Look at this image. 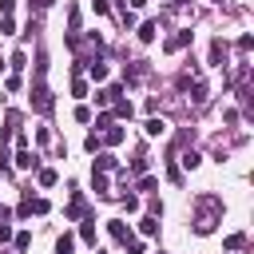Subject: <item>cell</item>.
Here are the masks:
<instances>
[{"mask_svg":"<svg viewBox=\"0 0 254 254\" xmlns=\"http://www.w3.org/2000/svg\"><path fill=\"white\" fill-rule=\"evenodd\" d=\"M87 75H91L95 83H99V79H107V64H103V60H91V64H87Z\"/></svg>","mask_w":254,"mask_h":254,"instance_id":"10","label":"cell"},{"mask_svg":"<svg viewBox=\"0 0 254 254\" xmlns=\"http://www.w3.org/2000/svg\"><path fill=\"white\" fill-rule=\"evenodd\" d=\"M12 4H16V0H0V12L8 16V12H12Z\"/></svg>","mask_w":254,"mask_h":254,"instance_id":"30","label":"cell"},{"mask_svg":"<svg viewBox=\"0 0 254 254\" xmlns=\"http://www.w3.org/2000/svg\"><path fill=\"white\" fill-rule=\"evenodd\" d=\"M198 210H202V214L194 218V230H198V234H210V230H214V222H218V218H214V210H222V202H218L214 194H198Z\"/></svg>","mask_w":254,"mask_h":254,"instance_id":"1","label":"cell"},{"mask_svg":"<svg viewBox=\"0 0 254 254\" xmlns=\"http://www.w3.org/2000/svg\"><path fill=\"white\" fill-rule=\"evenodd\" d=\"M167 179H171V183H183V171H179L175 163H167Z\"/></svg>","mask_w":254,"mask_h":254,"instance_id":"23","label":"cell"},{"mask_svg":"<svg viewBox=\"0 0 254 254\" xmlns=\"http://www.w3.org/2000/svg\"><path fill=\"white\" fill-rule=\"evenodd\" d=\"M194 103H206V83H194Z\"/></svg>","mask_w":254,"mask_h":254,"instance_id":"26","label":"cell"},{"mask_svg":"<svg viewBox=\"0 0 254 254\" xmlns=\"http://www.w3.org/2000/svg\"><path fill=\"white\" fill-rule=\"evenodd\" d=\"M171 4H175V8H183V4H190V0H171Z\"/></svg>","mask_w":254,"mask_h":254,"instance_id":"33","label":"cell"},{"mask_svg":"<svg viewBox=\"0 0 254 254\" xmlns=\"http://www.w3.org/2000/svg\"><path fill=\"white\" fill-rule=\"evenodd\" d=\"M4 171H8V155L0 151V175H4Z\"/></svg>","mask_w":254,"mask_h":254,"instance_id":"32","label":"cell"},{"mask_svg":"<svg viewBox=\"0 0 254 254\" xmlns=\"http://www.w3.org/2000/svg\"><path fill=\"white\" fill-rule=\"evenodd\" d=\"M143 131H147V135H163V131H167V123H163V119H147V123H143Z\"/></svg>","mask_w":254,"mask_h":254,"instance_id":"17","label":"cell"},{"mask_svg":"<svg viewBox=\"0 0 254 254\" xmlns=\"http://www.w3.org/2000/svg\"><path fill=\"white\" fill-rule=\"evenodd\" d=\"M127 254H147V246H143V242H135V238H131V242H127Z\"/></svg>","mask_w":254,"mask_h":254,"instance_id":"29","label":"cell"},{"mask_svg":"<svg viewBox=\"0 0 254 254\" xmlns=\"http://www.w3.org/2000/svg\"><path fill=\"white\" fill-rule=\"evenodd\" d=\"M40 187H56V171H52V167L40 171Z\"/></svg>","mask_w":254,"mask_h":254,"instance_id":"20","label":"cell"},{"mask_svg":"<svg viewBox=\"0 0 254 254\" xmlns=\"http://www.w3.org/2000/svg\"><path fill=\"white\" fill-rule=\"evenodd\" d=\"M99 143H107V147H115V143H123V127H107V131L99 135Z\"/></svg>","mask_w":254,"mask_h":254,"instance_id":"11","label":"cell"},{"mask_svg":"<svg viewBox=\"0 0 254 254\" xmlns=\"http://www.w3.org/2000/svg\"><path fill=\"white\" fill-rule=\"evenodd\" d=\"M32 8H52V0H28Z\"/></svg>","mask_w":254,"mask_h":254,"instance_id":"31","label":"cell"},{"mask_svg":"<svg viewBox=\"0 0 254 254\" xmlns=\"http://www.w3.org/2000/svg\"><path fill=\"white\" fill-rule=\"evenodd\" d=\"M16 167H20V171H32V167H36V155H32L28 147H20V151H16Z\"/></svg>","mask_w":254,"mask_h":254,"instance_id":"7","label":"cell"},{"mask_svg":"<svg viewBox=\"0 0 254 254\" xmlns=\"http://www.w3.org/2000/svg\"><path fill=\"white\" fill-rule=\"evenodd\" d=\"M222 246H226V250H242V246H246V234H242V230H238V234H226Z\"/></svg>","mask_w":254,"mask_h":254,"instance_id":"15","label":"cell"},{"mask_svg":"<svg viewBox=\"0 0 254 254\" xmlns=\"http://www.w3.org/2000/svg\"><path fill=\"white\" fill-rule=\"evenodd\" d=\"M12 246H16V250H28V246H32V234H28V230H20V234L12 238Z\"/></svg>","mask_w":254,"mask_h":254,"instance_id":"18","label":"cell"},{"mask_svg":"<svg viewBox=\"0 0 254 254\" xmlns=\"http://www.w3.org/2000/svg\"><path fill=\"white\" fill-rule=\"evenodd\" d=\"M79 238H83L87 246H95V218H83V226H79Z\"/></svg>","mask_w":254,"mask_h":254,"instance_id":"12","label":"cell"},{"mask_svg":"<svg viewBox=\"0 0 254 254\" xmlns=\"http://www.w3.org/2000/svg\"><path fill=\"white\" fill-rule=\"evenodd\" d=\"M107 127H111V111H103V115H99V119H95V135H103V131H107Z\"/></svg>","mask_w":254,"mask_h":254,"instance_id":"19","label":"cell"},{"mask_svg":"<svg viewBox=\"0 0 254 254\" xmlns=\"http://www.w3.org/2000/svg\"><path fill=\"white\" fill-rule=\"evenodd\" d=\"M139 230H143V234H155V230H159V214H147V218H139Z\"/></svg>","mask_w":254,"mask_h":254,"instance_id":"14","label":"cell"},{"mask_svg":"<svg viewBox=\"0 0 254 254\" xmlns=\"http://www.w3.org/2000/svg\"><path fill=\"white\" fill-rule=\"evenodd\" d=\"M71 95H75V99H83V95H87V83H83V79H75V83H71Z\"/></svg>","mask_w":254,"mask_h":254,"instance_id":"22","label":"cell"},{"mask_svg":"<svg viewBox=\"0 0 254 254\" xmlns=\"http://www.w3.org/2000/svg\"><path fill=\"white\" fill-rule=\"evenodd\" d=\"M83 147H87V151L95 155V151H99V135H87V139H83Z\"/></svg>","mask_w":254,"mask_h":254,"instance_id":"28","label":"cell"},{"mask_svg":"<svg viewBox=\"0 0 254 254\" xmlns=\"http://www.w3.org/2000/svg\"><path fill=\"white\" fill-rule=\"evenodd\" d=\"M95 254H103V250H95Z\"/></svg>","mask_w":254,"mask_h":254,"instance_id":"34","label":"cell"},{"mask_svg":"<svg viewBox=\"0 0 254 254\" xmlns=\"http://www.w3.org/2000/svg\"><path fill=\"white\" fill-rule=\"evenodd\" d=\"M179 163H183V167H190V171H194V167H198V151H187V155H183V159H179Z\"/></svg>","mask_w":254,"mask_h":254,"instance_id":"21","label":"cell"},{"mask_svg":"<svg viewBox=\"0 0 254 254\" xmlns=\"http://www.w3.org/2000/svg\"><path fill=\"white\" fill-rule=\"evenodd\" d=\"M107 234H111L115 242H131V230H127L119 218H107Z\"/></svg>","mask_w":254,"mask_h":254,"instance_id":"4","label":"cell"},{"mask_svg":"<svg viewBox=\"0 0 254 254\" xmlns=\"http://www.w3.org/2000/svg\"><path fill=\"white\" fill-rule=\"evenodd\" d=\"M187 44H190V28H179L175 36H167V44H163V48H167V52H183Z\"/></svg>","mask_w":254,"mask_h":254,"instance_id":"3","label":"cell"},{"mask_svg":"<svg viewBox=\"0 0 254 254\" xmlns=\"http://www.w3.org/2000/svg\"><path fill=\"white\" fill-rule=\"evenodd\" d=\"M91 171H99V175H103V171H115V155H111V151H95V167H91Z\"/></svg>","mask_w":254,"mask_h":254,"instance_id":"5","label":"cell"},{"mask_svg":"<svg viewBox=\"0 0 254 254\" xmlns=\"http://www.w3.org/2000/svg\"><path fill=\"white\" fill-rule=\"evenodd\" d=\"M91 190L99 194V198H107L111 190H107V175H99V171H91Z\"/></svg>","mask_w":254,"mask_h":254,"instance_id":"8","label":"cell"},{"mask_svg":"<svg viewBox=\"0 0 254 254\" xmlns=\"http://www.w3.org/2000/svg\"><path fill=\"white\" fill-rule=\"evenodd\" d=\"M226 60V48H222V40H214L210 44V64H222Z\"/></svg>","mask_w":254,"mask_h":254,"instance_id":"16","label":"cell"},{"mask_svg":"<svg viewBox=\"0 0 254 254\" xmlns=\"http://www.w3.org/2000/svg\"><path fill=\"white\" fill-rule=\"evenodd\" d=\"M75 119H79V123H91V111H87V107L79 103V107H75Z\"/></svg>","mask_w":254,"mask_h":254,"instance_id":"27","label":"cell"},{"mask_svg":"<svg viewBox=\"0 0 254 254\" xmlns=\"http://www.w3.org/2000/svg\"><path fill=\"white\" fill-rule=\"evenodd\" d=\"M131 115H135L131 99H115V107H111V119H131Z\"/></svg>","mask_w":254,"mask_h":254,"instance_id":"6","label":"cell"},{"mask_svg":"<svg viewBox=\"0 0 254 254\" xmlns=\"http://www.w3.org/2000/svg\"><path fill=\"white\" fill-rule=\"evenodd\" d=\"M32 107H36L40 115H48V111H52V91H48L44 83H36V91H32Z\"/></svg>","mask_w":254,"mask_h":254,"instance_id":"2","label":"cell"},{"mask_svg":"<svg viewBox=\"0 0 254 254\" xmlns=\"http://www.w3.org/2000/svg\"><path fill=\"white\" fill-rule=\"evenodd\" d=\"M155 36H159V20H147V24L139 28V40H143V44H151Z\"/></svg>","mask_w":254,"mask_h":254,"instance_id":"9","label":"cell"},{"mask_svg":"<svg viewBox=\"0 0 254 254\" xmlns=\"http://www.w3.org/2000/svg\"><path fill=\"white\" fill-rule=\"evenodd\" d=\"M155 187H159V179H151V175H143V179H139V190H155Z\"/></svg>","mask_w":254,"mask_h":254,"instance_id":"24","label":"cell"},{"mask_svg":"<svg viewBox=\"0 0 254 254\" xmlns=\"http://www.w3.org/2000/svg\"><path fill=\"white\" fill-rule=\"evenodd\" d=\"M48 210H52L48 198H28V214H48Z\"/></svg>","mask_w":254,"mask_h":254,"instance_id":"13","label":"cell"},{"mask_svg":"<svg viewBox=\"0 0 254 254\" xmlns=\"http://www.w3.org/2000/svg\"><path fill=\"white\" fill-rule=\"evenodd\" d=\"M24 60H28V56H24V52H12V60H8V64H12V67H16V71H20V67H24Z\"/></svg>","mask_w":254,"mask_h":254,"instance_id":"25","label":"cell"}]
</instances>
